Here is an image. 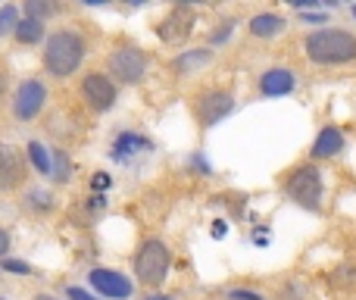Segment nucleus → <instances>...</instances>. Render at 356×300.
Masks as SVG:
<instances>
[{"mask_svg": "<svg viewBox=\"0 0 356 300\" xmlns=\"http://www.w3.org/2000/svg\"><path fill=\"white\" fill-rule=\"evenodd\" d=\"M131 148H144V150H147L150 144L144 141V138H138V135H122L116 141V157H125V153H131Z\"/></svg>", "mask_w": 356, "mask_h": 300, "instance_id": "18", "label": "nucleus"}, {"mask_svg": "<svg viewBox=\"0 0 356 300\" xmlns=\"http://www.w3.org/2000/svg\"><path fill=\"white\" fill-rule=\"evenodd\" d=\"M25 178V153L13 144H0V194L13 191Z\"/></svg>", "mask_w": 356, "mask_h": 300, "instance_id": "8", "label": "nucleus"}, {"mask_svg": "<svg viewBox=\"0 0 356 300\" xmlns=\"http://www.w3.org/2000/svg\"><path fill=\"white\" fill-rule=\"evenodd\" d=\"M16 41L19 44H35V41H41V35H44V25L38 22V19H22V22L16 25Z\"/></svg>", "mask_w": 356, "mask_h": 300, "instance_id": "16", "label": "nucleus"}, {"mask_svg": "<svg viewBox=\"0 0 356 300\" xmlns=\"http://www.w3.org/2000/svg\"><path fill=\"white\" fill-rule=\"evenodd\" d=\"M94 188H97V191L104 188L106 191V188H110V175H106V172H97V175H94Z\"/></svg>", "mask_w": 356, "mask_h": 300, "instance_id": "23", "label": "nucleus"}, {"mask_svg": "<svg viewBox=\"0 0 356 300\" xmlns=\"http://www.w3.org/2000/svg\"><path fill=\"white\" fill-rule=\"evenodd\" d=\"M234 100L228 91H207L200 94V104H197V116H200V125H216L232 113Z\"/></svg>", "mask_w": 356, "mask_h": 300, "instance_id": "10", "label": "nucleus"}, {"mask_svg": "<svg viewBox=\"0 0 356 300\" xmlns=\"http://www.w3.org/2000/svg\"><path fill=\"white\" fill-rule=\"evenodd\" d=\"M3 269L6 272H16V276H29V263H22V260H3Z\"/></svg>", "mask_w": 356, "mask_h": 300, "instance_id": "20", "label": "nucleus"}, {"mask_svg": "<svg viewBox=\"0 0 356 300\" xmlns=\"http://www.w3.org/2000/svg\"><path fill=\"white\" fill-rule=\"evenodd\" d=\"M25 150H29V153H25V157L31 159V166H35V169L41 172V175H50V157H47V150H44L38 141H31Z\"/></svg>", "mask_w": 356, "mask_h": 300, "instance_id": "17", "label": "nucleus"}, {"mask_svg": "<svg viewBox=\"0 0 356 300\" xmlns=\"http://www.w3.org/2000/svg\"><path fill=\"white\" fill-rule=\"evenodd\" d=\"M213 235H216V238H222V235H225V222H216V228H213Z\"/></svg>", "mask_w": 356, "mask_h": 300, "instance_id": "26", "label": "nucleus"}, {"mask_svg": "<svg viewBox=\"0 0 356 300\" xmlns=\"http://www.w3.org/2000/svg\"><path fill=\"white\" fill-rule=\"evenodd\" d=\"M54 159H56V182H66L69 178V166H66V157H63V153H54Z\"/></svg>", "mask_w": 356, "mask_h": 300, "instance_id": "21", "label": "nucleus"}, {"mask_svg": "<svg viewBox=\"0 0 356 300\" xmlns=\"http://www.w3.org/2000/svg\"><path fill=\"white\" fill-rule=\"evenodd\" d=\"M6 247H10V238H6V235L0 232V253H6Z\"/></svg>", "mask_w": 356, "mask_h": 300, "instance_id": "27", "label": "nucleus"}, {"mask_svg": "<svg viewBox=\"0 0 356 300\" xmlns=\"http://www.w3.org/2000/svg\"><path fill=\"white\" fill-rule=\"evenodd\" d=\"M191 31H194V10H191V6H175V10H169L166 16L160 19V25H156V35L166 44L188 41Z\"/></svg>", "mask_w": 356, "mask_h": 300, "instance_id": "5", "label": "nucleus"}, {"mask_svg": "<svg viewBox=\"0 0 356 300\" xmlns=\"http://www.w3.org/2000/svg\"><path fill=\"white\" fill-rule=\"evenodd\" d=\"M284 191H288V197L294 203H300V207H307V210H316L319 207V200H322L319 169H316V166H300V169H294L288 175Z\"/></svg>", "mask_w": 356, "mask_h": 300, "instance_id": "4", "label": "nucleus"}, {"mask_svg": "<svg viewBox=\"0 0 356 300\" xmlns=\"http://www.w3.org/2000/svg\"><path fill=\"white\" fill-rule=\"evenodd\" d=\"M259 88H263L266 97H282V94L294 91V75L288 69H269L263 75V81H259Z\"/></svg>", "mask_w": 356, "mask_h": 300, "instance_id": "12", "label": "nucleus"}, {"mask_svg": "<svg viewBox=\"0 0 356 300\" xmlns=\"http://www.w3.org/2000/svg\"><path fill=\"white\" fill-rule=\"evenodd\" d=\"M282 29H284V19L275 16V13H259V16L250 19V31L257 38H272V35H278Z\"/></svg>", "mask_w": 356, "mask_h": 300, "instance_id": "14", "label": "nucleus"}, {"mask_svg": "<svg viewBox=\"0 0 356 300\" xmlns=\"http://www.w3.org/2000/svg\"><path fill=\"white\" fill-rule=\"evenodd\" d=\"M16 25H19L16 6H3V10H0V38H3V35H13V31H16Z\"/></svg>", "mask_w": 356, "mask_h": 300, "instance_id": "19", "label": "nucleus"}, {"mask_svg": "<svg viewBox=\"0 0 356 300\" xmlns=\"http://www.w3.org/2000/svg\"><path fill=\"white\" fill-rule=\"evenodd\" d=\"M209 56H213V54H209V50H184V54L181 56H178V60L172 63V69H175V72L178 75H191V72H194V69H200V66H207V63H209Z\"/></svg>", "mask_w": 356, "mask_h": 300, "instance_id": "15", "label": "nucleus"}, {"mask_svg": "<svg viewBox=\"0 0 356 300\" xmlns=\"http://www.w3.org/2000/svg\"><path fill=\"white\" fill-rule=\"evenodd\" d=\"M144 69H147V60H144L141 50L135 47H122L110 56V72L116 75L125 85H135V81L144 79Z\"/></svg>", "mask_w": 356, "mask_h": 300, "instance_id": "6", "label": "nucleus"}, {"mask_svg": "<svg viewBox=\"0 0 356 300\" xmlns=\"http://www.w3.org/2000/svg\"><path fill=\"white\" fill-rule=\"evenodd\" d=\"M85 60V38L75 35V31H54L47 38V47H44V66L50 75L56 79H66L79 69V63Z\"/></svg>", "mask_w": 356, "mask_h": 300, "instance_id": "1", "label": "nucleus"}, {"mask_svg": "<svg viewBox=\"0 0 356 300\" xmlns=\"http://www.w3.org/2000/svg\"><path fill=\"white\" fill-rule=\"evenodd\" d=\"M81 94H85L88 106H94V110H100V113L116 104V85H113L104 72H88L85 81H81Z\"/></svg>", "mask_w": 356, "mask_h": 300, "instance_id": "7", "label": "nucleus"}, {"mask_svg": "<svg viewBox=\"0 0 356 300\" xmlns=\"http://www.w3.org/2000/svg\"><path fill=\"white\" fill-rule=\"evenodd\" d=\"M35 300H56V297H50V294H38Z\"/></svg>", "mask_w": 356, "mask_h": 300, "instance_id": "28", "label": "nucleus"}, {"mask_svg": "<svg viewBox=\"0 0 356 300\" xmlns=\"http://www.w3.org/2000/svg\"><path fill=\"white\" fill-rule=\"evenodd\" d=\"M135 276L141 285L147 288H160L169 276V251L163 241H147V244L138 251L135 260Z\"/></svg>", "mask_w": 356, "mask_h": 300, "instance_id": "3", "label": "nucleus"}, {"mask_svg": "<svg viewBox=\"0 0 356 300\" xmlns=\"http://www.w3.org/2000/svg\"><path fill=\"white\" fill-rule=\"evenodd\" d=\"M353 16H356V6H353Z\"/></svg>", "mask_w": 356, "mask_h": 300, "instance_id": "31", "label": "nucleus"}, {"mask_svg": "<svg viewBox=\"0 0 356 300\" xmlns=\"http://www.w3.org/2000/svg\"><path fill=\"white\" fill-rule=\"evenodd\" d=\"M0 300H6V297H3V294H0Z\"/></svg>", "mask_w": 356, "mask_h": 300, "instance_id": "30", "label": "nucleus"}, {"mask_svg": "<svg viewBox=\"0 0 356 300\" xmlns=\"http://www.w3.org/2000/svg\"><path fill=\"white\" fill-rule=\"evenodd\" d=\"M66 294H69V300H97V297H91L88 291H81V288H69Z\"/></svg>", "mask_w": 356, "mask_h": 300, "instance_id": "22", "label": "nucleus"}, {"mask_svg": "<svg viewBox=\"0 0 356 300\" xmlns=\"http://www.w3.org/2000/svg\"><path fill=\"white\" fill-rule=\"evenodd\" d=\"M147 300H169V297H160V294H156V297H154V294H150Z\"/></svg>", "mask_w": 356, "mask_h": 300, "instance_id": "29", "label": "nucleus"}, {"mask_svg": "<svg viewBox=\"0 0 356 300\" xmlns=\"http://www.w3.org/2000/svg\"><path fill=\"white\" fill-rule=\"evenodd\" d=\"M307 56L322 66L356 60V38L341 29H322L307 38Z\"/></svg>", "mask_w": 356, "mask_h": 300, "instance_id": "2", "label": "nucleus"}, {"mask_svg": "<svg viewBox=\"0 0 356 300\" xmlns=\"http://www.w3.org/2000/svg\"><path fill=\"white\" fill-rule=\"evenodd\" d=\"M232 300H263V297L253 294V291H232Z\"/></svg>", "mask_w": 356, "mask_h": 300, "instance_id": "24", "label": "nucleus"}, {"mask_svg": "<svg viewBox=\"0 0 356 300\" xmlns=\"http://www.w3.org/2000/svg\"><path fill=\"white\" fill-rule=\"evenodd\" d=\"M88 278H91V285L104 297H129L131 294V282L116 269H91Z\"/></svg>", "mask_w": 356, "mask_h": 300, "instance_id": "11", "label": "nucleus"}, {"mask_svg": "<svg viewBox=\"0 0 356 300\" xmlns=\"http://www.w3.org/2000/svg\"><path fill=\"white\" fill-rule=\"evenodd\" d=\"M344 150V135L338 129H322L313 144V157H338Z\"/></svg>", "mask_w": 356, "mask_h": 300, "instance_id": "13", "label": "nucleus"}, {"mask_svg": "<svg viewBox=\"0 0 356 300\" xmlns=\"http://www.w3.org/2000/svg\"><path fill=\"white\" fill-rule=\"evenodd\" d=\"M44 100H47V91H44V85H41V81H35V79H29V81H22V85H19L13 110H16L19 119H35L38 113H41Z\"/></svg>", "mask_w": 356, "mask_h": 300, "instance_id": "9", "label": "nucleus"}, {"mask_svg": "<svg viewBox=\"0 0 356 300\" xmlns=\"http://www.w3.org/2000/svg\"><path fill=\"white\" fill-rule=\"evenodd\" d=\"M303 19H309V22H325V16H319V13H307Z\"/></svg>", "mask_w": 356, "mask_h": 300, "instance_id": "25", "label": "nucleus"}]
</instances>
